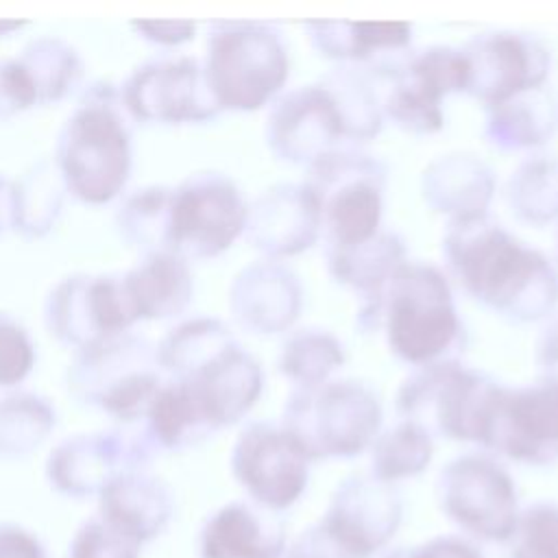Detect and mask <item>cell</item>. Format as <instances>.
<instances>
[{
  "label": "cell",
  "mask_w": 558,
  "mask_h": 558,
  "mask_svg": "<svg viewBox=\"0 0 558 558\" xmlns=\"http://www.w3.org/2000/svg\"><path fill=\"white\" fill-rule=\"evenodd\" d=\"M360 314L381 320L390 351L416 368L445 362L462 336L449 283L432 264L403 262Z\"/></svg>",
  "instance_id": "cell-2"
},
{
  "label": "cell",
  "mask_w": 558,
  "mask_h": 558,
  "mask_svg": "<svg viewBox=\"0 0 558 558\" xmlns=\"http://www.w3.org/2000/svg\"><path fill=\"white\" fill-rule=\"evenodd\" d=\"M403 255V242L390 231H379L371 240L353 246H331L327 253L331 275L364 294L366 301H373L381 292L395 270L405 262Z\"/></svg>",
  "instance_id": "cell-21"
},
{
  "label": "cell",
  "mask_w": 558,
  "mask_h": 558,
  "mask_svg": "<svg viewBox=\"0 0 558 558\" xmlns=\"http://www.w3.org/2000/svg\"><path fill=\"white\" fill-rule=\"evenodd\" d=\"M408 558H484V556L462 538L438 536L418 549H408Z\"/></svg>",
  "instance_id": "cell-27"
},
{
  "label": "cell",
  "mask_w": 558,
  "mask_h": 558,
  "mask_svg": "<svg viewBox=\"0 0 558 558\" xmlns=\"http://www.w3.org/2000/svg\"><path fill=\"white\" fill-rule=\"evenodd\" d=\"M434 445L429 432L412 421H401L379 434L373 442V477L390 484L418 475L432 460Z\"/></svg>",
  "instance_id": "cell-23"
},
{
  "label": "cell",
  "mask_w": 558,
  "mask_h": 558,
  "mask_svg": "<svg viewBox=\"0 0 558 558\" xmlns=\"http://www.w3.org/2000/svg\"><path fill=\"white\" fill-rule=\"evenodd\" d=\"M288 65L286 46L272 28L235 24L214 37L209 89L222 105L257 109L283 87Z\"/></svg>",
  "instance_id": "cell-6"
},
{
  "label": "cell",
  "mask_w": 558,
  "mask_h": 558,
  "mask_svg": "<svg viewBox=\"0 0 558 558\" xmlns=\"http://www.w3.org/2000/svg\"><path fill=\"white\" fill-rule=\"evenodd\" d=\"M312 46L336 61H366L377 50H401L410 44L408 22H307Z\"/></svg>",
  "instance_id": "cell-20"
},
{
  "label": "cell",
  "mask_w": 558,
  "mask_h": 558,
  "mask_svg": "<svg viewBox=\"0 0 558 558\" xmlns=\"http://www.w3.org/2000/svg\"><path fill=\"white\" fill-rule=\"evenodd\" d=\"M399 521L401 504L390 484L355 475L336 488L320 525L351 554L368 558L395 536Z\"/></svg>",
  "instance_id": "cell-13"
},
{
  "label": "cell",
  "mask_w": 558,
  "mask_h": 558,
  "mask_svg": "<svg viewBox=\"0 0 558 558\" xmlns=\"http://www.w3.org/2000/svg\"><path fill=\"white\" fill-rule=\"evenodd\" d=\"M493 190V172L473 155H440L423 172L425 201L453 222L486 216Z\"/></svg>",
  "instance_id": "cell-16"
},
{
  "label": "cell",
  "mask_w": 558,
  "mask_h": 558,
  "mask_svg": "<svg viewBox=\"0 0 558 558\" xmlns=\"http://www.w3.org/2000/svg\"><path fill=\"white\" fill-rule=\"evenodd\" d=\"M307 464L310 458L283 427L264 423L248 427L233 449L238 480L268 510H283L301 497Z\"/></svg>",
  "instance_id": "cell-11"
},
{
  "label": "cell",
  "mask_w": 558,
  "mask_h": 558,
  "mask_svg": "<svg viewBox=\"0 0 558 558\" xmlns=\"http://www.w3.org/2000/svg\"><path fill=\"white\" fill-rule=\"evenodd\" d=\"M381 425L377 395L360 381H325L292 392L283 429L310 460L351 458L375 442Z\"/></svg>",
  "instance_id": "cell-3"
},
{
  "label": "cell",
  "mask_w": 558,
  "mask_h": 558,
  "mask_svg": "<svg viewBox=\"0 0 558 558\" xmlns=\"http://www.w3.org/2000/svg\"><path fill=\"white\" fill-rule=\"evenodd\" d=\"M484 135L501 150H523L545 144L558 126V105L545 87L521 92L486 107Z\"/></svg>",
  "instance_id": "cell-19"
},
{
  "label": "cell",
  "mask_w": 558,
  "mask_h": 558,
  "mask_svg": "<svg viewBox=\"0 0 558 558\" xmlns=\"http://www.w3.org/2000/svg\"><path fill=\"white\" fill-rule=\"evenodd\" d=\"M342 362V344L331 333L323 329H301L283 344L279 371L296 381L299 388H305L329 381L331 373Z\"/></svg>",
  "instance_id": "cell-24"
},
{
  "label": "cell",
  "mask_w": 558,
  "mask_h": 558,
  "mask_svg": "<svg viewBox=\"0 0 558 558\" xmlns=\"http://www.w3.org/2000/svg\"><path fill=\"white\" fill-rule=\"evenodd\" d=\"M244 222V203L227 181H209L187 190L179 198L174 211L177 238L203 255L229 246Z\"/></svg>",
  "instance_id": "cell-15"
},
{
  "label": "cell",
  "mask_w": 558,
  "mask_h": 558,
  "mask_svg": "<svg viewBox=\"0 0 558 558\" xmlns=\"http://www.w3.org/2000/svg\"><path fill=\"white\" fill-rule=\"evenodd\" d=\"M384 558H408V549H395V551H390L388 556H384Z\"/></svg>",
  "instance_id": "cell-29"
},
{
  "label": "cell",
  "mask_w": 558,
  "mask_h": 558,
  "mask_svg": "<svg viewBox=\"0 0 558 558\" xmlns=\"http://www.w3.org/2000/svg\"><path fill=\"white\" fill-rule=\"evenodd\" d=\"M512 558H558V506L536 504L519 514Z\"/></svg>",
  "instance_id": "cell-25"
},
{
  "label": "cell",
  "mask_w": 558,
  "mask_h": 558,
  "mask_svg": "<svg viewBox=\"0 0 558 558\" xmlns=\"http://www.w3.org/2000/svg\"><path fill=\"white\" fill-rule=\"evenodd\" d=\"M460 50L469 65L466 92L486 107L543 87L547 78L549 52L525 33H484Z\"/></svg>",
  "instance_id": "cell-10"
},
{
  "label": "cell",
  "mask_w": 558,
  "mask_h": 558,
  "mask_svg": "<svg viewBox=\"0 0 558 558\" xmlns=\"http://www.w3.org/2000/svg\"><path fill=\"white\" fill-rule=\"evenodd\" d=\"M305 185L320 205L331 246H353L379 233L384 166L375 157L340 146L310 166Z\"/></svg>",
  "instance_id": "cell-5"
},
{
  "label": "cell",
  "mask_w": 558,
  "mask_h": 558,
  "mask_svg": "<svg viewBox=\"0 0 558 558\" xmlns=\"http://www.w3.org/2000/svg\"><path fill=\"white\" fill-rule=\"evenodd\" d=\"M242 320L257 333L288 329L301 310V286L296 277L277 262L251 266L238 290Z\"/></svg>",
  "instance_id": "cell-17"
},
{
  "label": "cell",
  "mask_w": 558,
  "mask_h": 558,
  "mask_svg": "<svg viewBox=\"0 0 558 558\" xmlns=\"http://www.w3.org/2000/svg\"><path fill=\"white\" fill-rule=\"evenodd\" d=\"M436 493L445 514L484 541H510L519 504L512 477L488 456H460L438 475Z\"/></svg>",
  "instance_id": "cell-7"
},
{
  "label": "cell",
  "mask_w": 558,
  "mask_h": 558,
  "mask_svg": "<svg viewBox=\"0 0 558 558\" xmlns=\"http://www.w3.org/2000/svg\"><path fill=\"white\" fill-rule=\"evenodd\" d=\"M283 551V525L242 504L222 508L203 534L205 558H279Z\"/></svg>",
  "instance_id": "cell-18"
},
{
  "label": "cell",
  "mask_w": 558,
  "mask_h": 558,
  "mask_svg": "<svg viewBox=\"0 0 558 558\" xmlns=\"http://www.w3.org/2000/svg\"><path fill=\"white\" fill-rule=\"evenodd\" d=\"M445 255L464 290L512 320H541L558 303V272L486 216L451 222Z\"/></svg>",
  "instance_id": "cell-1"
},
{
  "label": "cell",
  "mask_w": 558,
  "mask_h": 558,
  "mask_svg": "<svg viewBox=\"0 0 558 558\" xmlns=\"http://www.w3.org/2000/svg\"><path fill=\"white\" fill-rule=\"evenodd\" d=\"M499 386L453 360L418 366L399 388L397 408L427 432L484 445Z\"/></svg>",
  "instance_id": "cell-4"
},
{
  "label": "cell",
  "mask_w": 558,
  "mask_h": 558,
  "mask_svg": "<svg viewBox=\"0 0 558 558\" xmlns=\"http://www.w3.org/2000/svg\"><path fill=\"white\" fill-rule=\"evenodd\" d=\"M0 558H39L37 547L15 534L0 536Z\"/></svg>",
  "instance_id": "cell-28"
},
{
  "label": "cell",
  "mask_w": 558,
  "mask_h": 558,
  "mask_svg": "<svg viewBox=\"0 0 558 558\" xmlns=\"http://www.w3.org/2000/svg\"><path fill=\"white\" fill-rule=\"evenodd\" d=\"M281 558H357L340 545L320 523L305 530L292 547H286Z\"/></svg>",
  "instance_id": "cell-26"
},
{
  "label": "cell",
  "mask_w": 558,
  "mask_h": 558,
  "mask_svg": "<svg viewBox=\"0 0 558 558\" xmlns=\"http://www.w3.org/2000/svg\"><path fill=\"white\" fill-rule=\"evenodd\" d=\"M320 205L305 183H281L259 201L251 231L257 246L272 257L307 248L320 231Z\"/></svg>",
  "instance_id": "cell-14"
},
{
  "label": "cell",
  "mask_w": 558,
  "mask_h": 558,
  "mask_svg": "<svg viewBox=\"0 0 558 558\" xmlns=\"http://www.w3.org/2000/svg\"><path fill=\"white\" fill-rule=\"evenodd\" d=\"M506 201L512 214L532 225L558 218V159L530 157L510 177Z\"/></svg>",
  "instance_id": "cell-22"
},
{
  "label": "cell",
  "mask_w": 558,
  "mask_h": 558,
  "mask_svg": "<svg viewBox=\"0 0 558 558\" xmlns=\"http://www.w3.org/2000/svg\"><path fill=\"white\" fill-rule=\"evenodd\" d=\"M484 447L527 464L558 460V379L514 390L499 386Z\"/></svg>",
  "instance_id": "cell-9"
},
{
  "label": "cell",
  "mask_w": 558,
  "mask_h": 558,
  "mask_svg": "<svg viewBox=\"0 0 558 558\" xmlns=\"http://www.w3.org/2000/svg\"><path fill=\"white\" fill-rule=\"evenodd\" d=\"M466 81L469 65L462 50L434 46L388 76L381 109L405 131L434 133L445 122L440 100L466 92Z\"/></svg>",
  "instance_id": "cell-8"
},
{
  "label": "cell",
  "mask_w": 558,
  "mask_h": 558,
  "mask_svg": "<svg viewBox=\"0 0 558 558\" xmlns=\"http://www.w3.org/2000/svg\"><path fill=\"white\" fill-rule=\"evenodd\" d=\"M349 140L342 111L331 92L305 85L283 94L268 116V144L286 161L307 168Z\"/></svg>",
  "instance_id": "cell-12"
}]
</instances>
